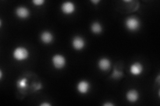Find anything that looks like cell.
I'll return each instance as SVG.
<instances>
[{
	"label": "cell",
	"instance_id": "5",
	"mask_svg": "<svg viewBox=\"0 0 160 106\" xmlns=\"http://www.w3.org/2000/svg\"><path fill=\"white\" fill-rule=\"evenodd\" d=\"M85 45H86V42L82 37L76 36L73 37L72 40V46L75 50H81L85 47Z\"/></svg>",
	"mask_w": 160,
	"mask_h": 106
},
{
	"label": "cell",
	"instance_id": "1",
	"mask_svg": "<svg viewBox=\"0 0 160 106\" xmlns=\"http://www.w3.org/2000/svg\"><path fill=\"white\" fill-rule=\"evenodd\" d=\"M13 57L18 61H23L29 57V51L25 47H17L13 53Z\"/></svg>",
	"mask_w": 160,
	"mask_h": 106
},
{
	"label": "cell",
	"instance_id": "16",
	"mask_svg": "<svg viewBox=\"0 0 160 106\" xmlns=\"http://www.w3.org/2000/svg\"><path fill=\"white\" fill-rule=\"evenodd\" d=\"M104 106H113L114 104L112 103H109V102H107V103H105L103 104Z\"/></svg>",
	"mask_w": 160,
	"mask_h": 106
},
{
	"label": "cell",
	"instance_id": "3",
	"mask_svg": "<svg viewBox=\"0 0 160 106\" xmlns=\"http://www.w3.org/2000/svg\"><path fill=\"white\" fill-rule=\"evenodd\" d=\"M52 64L57 69L63 68L66 64V58L61 54H56L52 57Z\"/></svg>",
	"mask_w": 160,
	"mask_h": 106
},
{
	"label": "cell",
	"instance_id": "2",
	"mask_svg": "<svg viewBox=\"0 0 160 106\" xmlns=\"http://www.w3.org/2000/svg\"><path fill=\"white\" fill-rule=\"evenodd\" d=\"M126 27L129 31H135L140 27L139 19L136 16H131L126 20Z\"/></svg>",
	"mask_w": 160,
	"mask_h": 106
},
{
	"label": "cell",
	"instance_id": "11",
	"mask_svg": "<svg viewBox=\"0 0 160 106\" xmlns=\"http://www.w3.org/2000/svg\"><path fill=\"white\" fill-rule=\"evenodd\" d=\"M40 39L44 44H50L53 40V36L49 31H43L40 35Z\"/></svg>",
	"mask_w": 160,
	"mask_h": 106
},
{
	"label": "cell",
	"instance_id": "4",
	"mask_svg": "<svg viewBox=\"0 0 160 106\" xmlns=\"http://www.w3.org/2000/svg\"><path fill=\"white\" fill-rule=\"evenodd\" d=\"M61 9L62 12L66 15H70L76 11V6L71 2H66L62 3Z\"/></svg>",
	"mask_w": 160,
	"mask_h": 106
},
{
	"label": "cell",
	"instance_id": "14",
	"mask_svg": "<svg viewBox=\"0 0 160 106\" xmlns=\"http://www.w3.org/2000/svg\"><path fill=\"white\" fill-rule=\"evenodd\" d=\"M123 76V72L118 71V70H117L116 69H114L113 72L112 74V78H113V79H119L121 78Z\"/></svg>",
	"mask_w": 160,
	"mask_h": 106
},
{
	"label": "cell",
	"instance_id": "8",
	"mask_svg": "<svg viewBox=\"0 0 160 106\" xmlns=\"http://www.w3.org/2000/svg\"><path fill=\"white\" fill-rule=\"evenodd\" d=\"M16 13L17 17L22 19H27L28 17H29L30 15L29 10L27 7L23 6L18 7L16 10Z\"/></svg>",
	"mask_w": 160,
	"mask_h": 106
},
{
	"label": "cell",
	"instance_id": "7",
	"mask_svg": "<svg viewBox=\"0 0 160 106\" xmlns=\"http://www.w3.org/2000/svg\"><path fill=\"white\" fill-rule=\"evenodd\" d=\"M130 73L133 76H139L143 72V67L140 62H134L130 67Z\"/></svg>",
	"mask_w": 160,
	"mask_h": 106
},
{
	"label": "cell",
	"instance_id": "6",
	"mask_svg": "<svg viewBox=\"0 0 160 106\" xmlns=\"http://www.w3.org/2000/svg\"><path fill=\"white\" fill-rule=\"evenodd\" d=\"M90 90V84L86 80H82L77 85V90L82 94H87Z\"/></svg>",
	"mask_w": 160,
	"mask_h": 106
},
{
	"label": "cell",
	"instance_id": "13",
	"mask_svg": "<svg viewBox=\"0 0 160 106\" xmlns=\"http://www.w3.org/2000/svg\"><path fill=\"white\" fill-rule=\"evenodd\" d=\"M17 86L19 88L25 89L28 86V79L26 78H23L17 81Z\"/></svg>",
	"mask_w": 160,
	"mask_h": 106
},
{
	"label": "cell",
	"instance_id": "12",
	"mask_svg": "<svg viewBox=\"0 0 160 106\" xmlns=\"http://www.w3.org/2000/svg\"><path fill=\"white\" fill-rule=\"evenodd\" d=\"M92 31L94 34H100L103 31V27L102 25L100 24L99 22L96 21L92 23V27H91Z\"/></svg>",
	"mask_w": 160,
	"mask_h": 106
},
{
	"label": "cell",
	"instance_id": "19",
	"mask_svg": "<svg viewBox=\"0 0 160 106\" xmlns=\"http://www.w3.org/2000/svg\"><path fill=\"white\" fill-rule=\"evenodd\" d=\"M2 70H0V78H2Z\"/></svg>",
	"mask_w": 160,
	"mask_h": 106
},
{
	"label": "cell",
	"instance_id": "9",
	"mask_svg": "<svg viewBox=\"0 0 160 106\" xmlns=\"http://www.w3.org/2000/svg\"><path fill=\"white\" fill-rule=\"evenodd\" d=\"M98 67L102 71H108L111 68V62L108 58H102L99 60Z\"/></svg>",
	"mask_w": 160,
	"mask_h": 106
},
{
	"label": "cell",
	"instance_id": "15",
	"mask_svg": "<svg viewBox=\"0 0 160 106\" xmlns=\"http://www.w3.org/2000/svg\"><path fill=\"white\" fill-rule=\"evenodd\" d=\"M32 3L36 6H41L44 4L45 1L44 0H33Z\"/></svg>",
	"mask_w": 160,
	"mask_h": 106
},
{
	"label": "cell",
	"instance_id": "17",
	"mask_svg": "<svg viewBox=\"0 0 160 106\" xmlns=\"http://www.w3.org/2000/svg\"><path fill=\"white\" fill-rule=\"evenodd\" d=\"M41 106H51V104H49V103H47V102H45V103H42L41 104V105H40Z\"/></svg>",
	"mask_w": 160,
	"mask_h": 106
},
{
	"label": "cell",
	"instance_id": "10",
	"mask_svg": "<svg viewBox=\"0 0 160 106\" xmlns=\"http://www.w3.org/2000/svg\"><path fill=\"white\" fill-rule=\"evenodd\" d=\"M126 98L129 102H136L139 99V93L136 90H130L126 94Z\"/></svg>",
	"mask_w": 160,
	"mask_h": 106
},
{
	"label": "cell",
	"instance_id": "18",
	"mask_svg": "<svg viewBox=\"0 0 160 106\" xmlns=\"http://www.w3.org/2000/svg\"><path fill=\"white\" fill-rule=\"evenodd\" d=\"M92 2L94 4H96L97 5L98 3L100 2V0H96H96H92Z\"/></svg>",
	"mask_w": 160,
	"mask_h": 106
}]
</instances>
